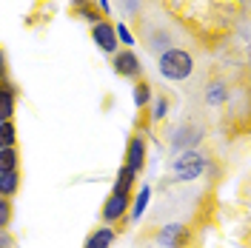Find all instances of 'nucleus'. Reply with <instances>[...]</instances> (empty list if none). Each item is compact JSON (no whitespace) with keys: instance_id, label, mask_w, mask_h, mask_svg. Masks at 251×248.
Returning a JSON list of instances; mask_svg holds the SVG:
<instances>
[{"instance_id":"15","label":"nucleus","mask_w":251,"mask_h":248,"mask_svg":"<svg viewBox=\"0 0 251 248\" xmlns=\"http://www.w3.org/2000/svg\"><path fill=\"white\" fill-rule=\"evenodd\" d=\"M17 143V128L12 120H6V123H0V149H15Z\"/></svg>"},{"instance_id":"16","label":"nucleus","mask_w":251,"mask_h":248,"mask_svg":"<svg viewBox=\"0 0 251 248\" xmlns=\"http://www.w3.org/2000/svg\"><path fill=\"white\" fill-rule=\"evenodd\" d=\"M131 100H134L137 109H146V106L151 103V86H149V83H137L134 92H131Z\"/></svg>"},{"instance_id":"17","label":"nucleus","mask_w":251,"mask_h":248,"mask_svg":"<svg viewBox=\"0 0 251 248\" xmlns=\"http://www.w3.org/2000/svg\"><path fill=\"white\" fill-rule=\"evenodd\" d=\"M17 149H0V174L3 171H17Z\"/></svg>"},{"instance_id":"25","label":"nucleus","mask_w":251,"mask_h":248,"mask_svg":"<svg viewBox=\"0 0 251 248\" xmlns=\"http://www.w3.org/2000/svg\"><path fill=\"white\" fill-rule=\"evenodd\" d=\"M123 6H126V12H137L140 9V0H126Z\"/></svg>"},{"instance_id":"2","label":"nucleus","mask_w":251,"mask_h":248,"mask_svg":"<svg viewBox=\"0 0 251 248\" xmlns=\"http://www.w3.org/2000/svg\"><path fill=\"white\" fill-rule=\"evenodd\" d=\"M205 163H208V157L197 149L177 151V157L172 160V177L177 183H194L197 177L205 174Z\"/></svg>"},{"instance_id":"12","label":"nucleus","mask_w":251,"mask_h":248,"mask_svg":"<svg viewBox=\"0 0 251 248\" xmlns=\"http://www.w3.org/2000/svg\"><path fill=\"white\" fill-rule=\"evenodd\" d=\"M134 183H137V174L128 169V166H120V169H117V180H114V188H111V191H117V194H131Z\"/></svg>"},{"instance_id":"13","label":"nucleus","mask_w":251,"mask_h":248,"mask_svg":"<svg viewBox=\"0 0 251 248\" xmlns=\"http://www.w3.org/2000/svg\"><path fill=\"white\" fill-rule=\"evenodd\" d=\"M17 188H20V174L17 171H3L0 174V197H15Z\"/></svg>"},{"instance_id":"9","label":"nucleus","mask_w":251,"mask_h":248,"mask_svg":"<svg viewBox=\"0 0 251 248\" xmlns=\"http://www.w3.org/2000/svg\"><path fill=\"white\" fill-rule=\"evenodd\" d=\"M15 100H17V86L9 80H0V123L12 120L15 114Z\"/></svg>"},{"instance_id":"23","label":"nucleus","mask_w":251,"mask_h":248,"mask_svg":"<svg viewBox=\"0 0 251 248\" xmlns=\"http://www.w3.org/2000/svg\"><path fill=\"white\" fill-rule=\"evenodd\" d=\"M12 246H15V243H12V234L3 228V231H0V248H12Z\"/></svg>"},{"instance_id":"24","label":"nucleus","mask_w":251,"mask_h":248,"mask_svg":"<svg viewBox=\"0 0 251 248\" xmlns=\"http://www.w3.org/2000/svg\"><path fill=\"white\" fill-rule=\"evenodd\" d=\"M6 74H9V66H6V51L0 49V80H6Z\"/></svg>"},{"instance_id":"3","label":"nucleus","mask_w":251,"mask_h":248,"mask_svg":"<svg viewBox=\"0 0 251 248\" xmlns=\"http://www.w3.org/2000/svg\"><path fill=\"white\" fill-rule=\"evenodd\" d=\"M205 137V128L197 123H183L177 125L172 134H169V143H172L177 151H186V149H194V146H200Z\"/></svg>"},{"instance_id":"18","label":"nucleus","mask_w":251,"mask_h":248,"mask_svg":"<svg viewBox=\"0 0 251 248\" xmlns=\"http://www.w3.org/2000/svg\"><path fill=\"white\" fill-rule=\"evenodd\" d=\"M169 117V97H154L151 100V123H160Z\"/></svg>"},{"instance_id":"5","label":"nucleus","mask_w":251,"mask_h":248,"mask_svg":"<svg viewBox=\"0 0 251 248\" xmlns=\"http://www.w3.org/2000/svg\"><path fill=\"white\" fill-rule=\"evenodd\" d=\"M128 205H131V194H117V191H111L106 202H103V208H100V217L106 225H114V223H120V220L128 214Z\"/></svg>"},{"instance_id":"4","label":"nucleus","mask_w":251,"mask_h":248,"mask_svg":"<svg viewBox=\"0 0 251 248\" xmlns=\"http://www.w3.org/2000/svg\"><path fill=\"white\" fill-rule=\"evenodd\" d=\"M157 243L160 248H186L191 243V231L186 223H166L157 231Z\"/></svg>"},{"instance_id":"14","label":"nucleus","mask_w":251,"mask_h":248,"mask_svg":"<svg viewBox=\"0 0 251 248\" xmlns=\"http://www.w3.org/2000/svg\"><path fill=\"white\" fill-rule=\"evenodd\" d=\"M228 100V86L226 83H208V89H205V103L208 106H223Z\"/></svg>"},{"instance_id":"7","label":"nucleus","mask_w":251,"mask_h":248,"mask_svg":"<svg viewBox=\"0 0 251 248\" xmlns=\"http://www.w3.org/2000/svg\"><path fill=\"white\" fill-rule=\"evenodd\" d=\"M128 169L134 171L137 177H140V171L146 169V137L143 134H134V137L128 140V146H126V163Z\"/></svg>"},{"instance_id":"1","label":"nucleus","mask_w":251,"mask_h":248,"mask_svg":"<svg viewBox=\"0 0 251 248\" xmlns=\"http://www.w3.org/2000/svg\"><path fill=\"white\" fill-rule=\"evenodd\" d=\"M157 72L166 80L180 83V80H186L194 74V57L188 54L186 49H166L160 54V60H157Z\"/></svg>"},{"instance_id":"19","label":"nucleus","mask_w":251,"mask_h":248,"mask_svg":"<svg viewBox=\"0 0 251 248\" xmlns=\"http://www.w3.org/2000/svg\"><path fill=\"white\" fill-rule=\"evenodd\" d=\"M77 17H83V20H89V23H100V20H103V17H100V12H94L92 6H89V3H83V6H77Z\"/></svg>"},{"instance_id":"8","label":"nucleus","mask_w":251,"mask_h":248,"mask_svg":"<svg viewBox=\"0 0 251 248\" xmlns=\"http://www.w3.org/2000/svg\"><path fill=\"white\" fill-rule=\"evenodd\" d=\"M92 40L97 43V49L106 51V54H114V51H117V34H114V26H111L109 20L94 23L92 26Z\"/></svg>"},{"instance_id":"10","label":"nucleus","mask_w":251,"mask_h":248,"mask_svg":"<svg viewBox=\"0 0 251 248\" xmlns=\"http://www.w3.org/2000/svg\"><path fill=\"white\" fill-rule=\"evenodd\" d=\"M149 202H151V186H140L137 197H134V200H131V205H128V220H131V223H137V220L146 214Z\"/></svg>"},{"instance_id":"6","label":"nucleus","mask_w":251,"mask_h":248,"mask_svg":"<svg viewBox=\"0 0 251 248\" xmlns=\"http://www.w3.org/2000/svg\"><path fill=\"white\" fill-rule=\"evenodd\" d=\"M111 69H114V74H120V77H140L143 63L131 49H120V51H114Z\"/></svg>"},{"instance_id":"22","label":"nucleus","mask_w":251,"mask_h":248,"mask_svg":"<svg viewBox=\"0 0 251 248\" xmlns=\"http://www.w3.org/2000/svg\"><path fill=\"white\" fill-rule=\"evenodd\" d=\"M151 49H160V51L172 49V40H169V34H160V31H154V34H151Z\"/></svg>"},{"instance_id":"20","label":"nucleus","mask_w":251,"mask_h":248,"mask_svg":"<svg viewBox=\"0 0 251 248\" xmlns=\"http://www.w3.org/2000/svg\"><path fill=\"white\" fill-rule=\"evenodd\" d=\"M9 223H12V202L6 200V197H0V231H3Z\"/></svg>"},{"instance_id":"26","label":"nucleus","mask_w":251,"mask_h":248,"mask_svg":"<svg viewBox=\"0 0 251 248\" xmlns=\"http://www.w3.org/2000/svg\"><path fill=\"white\" fill-rule=\"evenodd\" d=\"M109 9H111V3H109V0H100V12H103V15H106V12H109Z\"/></svg>"},{"instance_id":"27","label":"nucleus","mask_w":251,"mask_h":248,"mask_svg":"<svg viewBox=\"0 0 251 248\" xmlns=\"http://www.w3.org/2000/svg\"><path fill=\"white\" fill-rule=\"evenodd\" d=\"M75 3H77V6H83V3H86V0H75Z\"/></svg>"},{"instance_id":"21","label":"nucleus","mask_w":251,"mask_h":248,"mask_svg":"<svg viewBox=\"0 0 251 248\" xmlns=\"http://www.w3.org/2000/svg\"><path fill=\"white\" fill-rule=\"evenodd\" d=\"M114 34H117V40H120V43H123L126 49H128V46H134V37H131V31L126 29L123 23H117V26H114Z\"/></svg>"},{"instance_id":"11","label":"nucleus","mask_w":251,"mask_h":248,"mask_svg":"<svg viewBox=\"0 0 251 248\" xmlns=\"http://www.w3.org/2000/svg\"><path fill=\"white\" fill-rule=\"evenodd\" d=\"M111 243H114V228L111 225H103V228H94L86 237L83 248H111Z\"/></svg>"}]
</instances>
